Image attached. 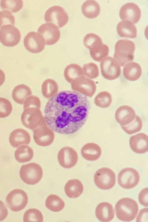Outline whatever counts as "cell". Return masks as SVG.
I'll list each match as a JSON object with an SVG mask.
<instances>
[{"instance_id": "1", "label": "cell", "mask_w": 148, "mask_h": 222, "mask_svg": "<svg viewBox=\"0 0 148 222\" xmlns=\"http://www.w3.org/2000/svg\"><path fill=\"white\" fill-rule=\"evenodd\" d=\"M90 108L86 95L74 90L61 91L48 101L44 108L45 118L53 131L72 134L84 125Z\"/></svg>"}, {"instance_id": "2", "label": "cell", "mask_w": 148, "mask_h": 222, "mask_svg": "<svg viewBox=\"0 0 148 222\" xmlns=\"http://www.w3.org/2000/svg\"><path fill=\"white\" fill-rule=\"evenodd\" d=\"M117 218L122 221H130L136 217L138 211L137 203L134 199L124 197L119 200L115 206Z\"/></svg>"}, {"instance_id": "3", "label": "cell", "mask_w": 148, "mask_h": 222, "mask_svg": "<svg viewBox=\"0 0 148 222\" xmlns=\"http://www.w3.org/2000/svg\"><path fill=\"white\" fill-rule=\"evenodd\" d=\"M84 45L89 49L93 59H100L104 57L109 51L108 47L103 44L101 37L93 33L87 34L83 38Z\"/></svg>"}, {"instance_id": "4", "label": "cell", "mask_w": 148, "mask_h": 222, "mask_svg": "<svg viewBox=\"0 0 148 222\" xmlns=\"http://www.w3.org/2000/svg\"><path fill=\"white\" fill-rule=\"evenodd\" d=\"M135 49V45L133 41L120 39L115 44L114 57L120 66H123L133 60Z\"/></svg>"}, {"instance_id": "5", "label": "cell", "mask_w": 148, "mask_h": 222, "mask_svg": "<svg viewBox=\"0 0 148 222\" xmlns=\"http://www.w3.org/2000/svg\"><path fill=\"white\" fill-rule=\"evenodd\" d=\"M40 109L35 106L24 108L21 115V120L24 126L33 130L38 127L47 125L45 118Z\"/></svg>"}, {"instance_id": "6", "label": "cell", "mask_w": 148, "mask_h": 222, "mask_svg": "<svg viewBox=\"0 0 148 222\" xmlns=\"http://www.w3.org/2000/svg\"><path fill=\"white\" fill-rule=\"evenodd\" d=\"M19 175L25 183L33 185L36 184L41 180L43 175V171L38 164L31 162L21 166Z\"/></svg>"}, {"instance_id": "7", "label": "cell", "mask_w": 148, "mask_h": 222, "mask_svg": "<svg viewBox=\"0 0 148 222\" xmlns=\"http://www.w3.org/2000/svg\"><path fill=\"white\" fill-rule=\"evenodd\" d=\"M28 197L23 190L16 189L7 195L5 202L7 206L12 211L18 212L23 209L27 205Z\"/></svg>"}, {"instance_id": "8", "label": "cell", "mask_w": 148, "mask_h": 222, "mask_svg": "<svg viewBox=\"0 0 148 222\" xmlns=\"http://www.w3.org/2000/svg\"><path fill=\"white\" fill-rule=\"evenodd\" d=\"M100 66L102 75L107 79H115L121 74L120 65L114 58L108 56L103 58L100 62Z\"/></svg>"}, {"instance_id": "9", "label": "cell", "mask_w": 148, "mask_h": 222, "mask_svg": "<svg viewBox=\"0 0 148 222\" xmlns=\"http://www.w3.org/2000/svg\"><path fill=\"white\" fill-rule=\"evenodd\" d=\"M94 181L96 186L99 188L104 190L109 189L115 184V175L110 169L101 168L95 172Z\"/></svg>"}, {"instance_id": "10", "label": "cell", "mask_w": 148, "mask_h": 222, "mask_svg": "<svg viewBox=\"0 0 148 222\" xmlns=\"http://www.w3.org/2000/svg\"><path fill=\"white\" fill-rule=\"evenodd\" d=\"M44 18L46 22L53 23L60 28L67 23L69 16L64 8L56 5L51 7L46 10Z\"/></svg>"}, {"instance_id": "11", "label": "cell", "mask_w": 148, "mask_h": 222, "mask_svg": "<svg viewBox=\"0 0 148 222\" xmlns=\"http://www.w3.org/2000/svg\"><path fill=\"white\" fill-rule=\"evenodd\" d=\"M140 176L135 169L127 167L122 169L119 173L117 180L119 184L126 189L132 188L138 184Z\"/></svg>"}, {"instance_id": "12", "label": "cell", "mask_w": 148, "mask_h": 222, "mask_svg": "<svg viewBox=\"0 0 148 222\" xmlns=\"http://www.w3.org/2000/svg\"><path fill=\"white\" fill-rule=\"evenodd\" d=\"M21 34L19 30L13 25H5L1 27L0 40L4 45L12 47L20 42Z\"/></svg>"}, {"instance_id": "13", "label": "cell", "mask_w": 148, "mask_h": 222, "mask_svg": "<svg viewBox=\"0 0 148 222\" xmlns=\"http://www.w3.org/2000/svg\"><path fill=\"white\" fill-rule=\"evenodd\" d=\"M71 85L73 90L90 97L94 95L96 90L94 82L83 75L73 80Z\"/></svg>"}, {"instance_id": "14", "label": "cell", "mask_w": 148, "mask_h": 222, "mask_svg": "<svg viewBox=\"0 0 148 222\" xmlns=\"http://www.w3.org/2000/svg\"><path fill=\"white\" fill-rule=\"evenodd\" d=\"M24 45L26 49L32 53H38L42 51L45 48V41L42 36L39 33L32 31L25 36Z\"/></svg>"}, {"instance_id": "15", "label": "cell", "mask_w": 148, "mask_h": 222, "mask_svg": "<svg viewBox=\"0 0 148 222\" xmlns=\"http://www.w3.org/2000/svg\"><path fill=\"white\" fill-rule=\"evenodd\" d=\"M58 159L59 164L62 167L69 169L77 164L78 156L74 149L70 147L65 146L62 148L59 151Z\"/></svg>"}, {"instance_id": "16", "label": "cell", "mask_w": 148, "mask_h": 222, "mask_svg": "<svg viewBox=\"0 0 148 222\" xmlns=\"http://www.w3.org/2000/svg\"><path fill=\"white\" fill-rule=\"evenodd\" d=\"M38 32L45 38V44L47 45H52L56 43L60 36L58 27L51 23L42 24L38 28Z\"/></svg>"}, {"instance_id": "17", "label": "cell", "mask_w": 148, "mask_h": 222, "mask_svg": "<svg viewBox=\"0 0 148 222\" xmlns=\"http://www.w3.org/2000/svg\"><path fill=\"white\" fill-rule=\"evenodd\" d=\"M33 138L35 143L42 147L47 146L53 142L55 135L52 130L47 125L41 126L33 130Z\"/></svg>"}, {"instance_id": "18", "label": "cell", "mask_w": 148, "mask_h": 222, "mask_svg": "<svg viewBox=\"0 0 148 222\" xmlns=\"http://www.w3.org/2000/svg\"><path fill=\"white\" fill-rule=\"evenodd\" d=\"M119 15L122 20H129L136 23L140 18L141 11L136 4L133 2H128L121 7L119 10Z\"/></svg>"}, {"instance_id": "19", "label": "cell", "mask_w": 148, "mask_h": 222, "mask_svg": "<svg viewBox=\"0 0 148 222\" xmlns=\"http://www.w3.org/2000/svg\"><path fill=\"white\" fill-rule=\"evenodd\" d=\"M136 115L134 110L127 105L119 107L115 114L116 121L121 126H126L130 124L135 119Z\"/></svg>"}, {"instance_id": "20", "label": "cell", "mask_w": 148, "mask_h": 222, "mask_svg": "<svg viewBox=\"0 0 148 222\" xmlns=\"http://www.w3.org/2000/svg\"><path fill=\"white\" fill-rule=\"evenodd\" d=\"M130 148L135 153L143 154L148 151V136L140 133L132 136L129 140Z\"/></svg>"}, {"instance_id": "21", "label": "cell", "mask_w": 148, "mask_h": 222, "mask_svg": "<svg viewBox=\"0 0 148 222\" xmlns=\"http://www.w3.org/2000/svg\"><path fill=\"white\" fill-rule=\"evenodd\" d=\"M9 140L11 145L16 148L22 145L29 144L31 137L27 131L22 128H17L11 133Z\"/></svg>"}, {"instance_id": "22", "label": "cell", "mask_w": 148, "mask_h": 222, "mask_svg": "<svg viewBox=\"0 0 148 222\" xmlns=\"http://www.w3.org/2000/svg\"><path fill=\"white\" fill-rule=\"evenodd\" d=\"M95 214L97 218L100 221H110L114 217V211L112 205L108 202H102L97 206Z\"/></svg>"}, {"instance_id": "23", "label": "cell", "mask_w": 148, "mask_h": 222, "mask_svg": "<svg viewBox=\"0 0 148 222\" xmlns=\"http://www.w3.org/2000/svg\"><path fill=\"white\" fill-rule=\"evenodd\" d=\"M102 153L100 147L97 144L89 143L85 144L82 147L81 153L82 157L85 160L90 161H94L98 160Z\"/></svg>"}, {"instance_id": "24", "label": "cell", "mask_w": 148, "mask_h": 222, "mask_svg": "<svg viewBox=\"0 0 148 222\" xmlns=\"http://www.w3.org/2000/svg\"><path fill=\"white\" fill-rule=\"evenodd\" d=\"M116 31L118 34L123 37L134 38L137 36L136 26L129 20H123L120 21L117 25Z\"/></svg>"}, {"instance_id": "25", "label": "cell", "mask_w": 148, "mask_h": 222, "mask_svg": "<svg viewBox=\"0 0 148 222\" xmlns=\"http://www.w3.org/2000/svg\"><path fill=\"white\" fill-rule=\"evenodd\" d=\"M142 73L141 66L136 62H130L125 65L123 70L124 77L127 80L131 81H134L138 80Z\"/></svg>"}, {"instance_id": "26", "label": "cell", "mask_w": 148, "mask_h": 222, "mask_svg": "<svg viewBox=\"0 0 148 222\" xmlns=\"http://www.w3.org/2000/svg\"><path fill=\"white\" fill-rule=\"evenodd\" d=\"M65 193L67 196L71 198H76L79 196L84 191V187L82 182L77 179L70 180L64 186Z\"/></svg>"}, {"instance_id": "27", "label": "cell", "mask_w": 148, "mask_h": 222, "mask_svg": "<svg viewBox=\"0 0 148 222\" xmlns=\"http://www.w3.org/2000/svg\"><path fill=\"white\" fill-rule=\"evenodd\" d=\"M32 94L30 88L27 85L22 84L14 88L12 92V97L16 102L23 104L26 98Z\"/></svg>"}, {"instance_id": "28", "label": "cell", "mask_w": 148, "mask_h": 222, "mask_svg": "<svg viewBox=\"0 0 148 222\" xmlns=\"http://www.w3.org/2000/svg\"><path fill=\"white\" fill-rule=\"evenodd\" d=\"M81 10L84 15L89 18L97 17L99 14L100 6L96 1L88 0L82 4Z\"/></svg>"}, {"instance_id": "29", "label": "cell", "mask_w": 148, "mask_h": 222, "mask_svg": "<svg viewBox=\"0 0 148 222\" xmlns=\"http://www.w3.org/2000/svg\"><path fill=\"white\" fill-rule=\"evenodd\" d=\"M34 152L32 148L27 145L18 147L14 153L15 158L18 162L23 163L30 161L33 158Z\"/></svg>"}, {"instance_id": "30", "label": "cell", "mask_w": 148, "mask_h": 222, "mask_svg": "<svg viewBox=\"0 0 148 222\" xmlns=\"http://www.w3.org/2000/svg\"><path fill=\"white\" fill-rule=\"evenodd\" d=\"M84 75L82 69L79 65L71 64L67 65L64 71V76L66 80L69 83L78 77Z\"/></svg>"}, {"instance_id": "31", "label": "cell", "mask_w": 148, "mask_h": 222, "mask_svg": "<svg viewBox=\"0 0 148 222\" xmlns=\"http://www.w3.org/2000/svg\"><path fill=\"white\" fill-rule=\"evenodd\" d=\"M46 207L51 211L59 212L62 210L65 206L63 201L58 196L51 194L47 197L45 202Z\"/></svg>"}, {"instance_id": "32", "label": "cell", "mask_w": 148, "mask_h": 222, "mask_svg": "<svg viewBox=\"0 0 148 222\" xmlns=\"http://www.w3.org/2000/svg\"><path fill=\"white\" fill-rule=\"evenodd\" d=\"M58 89L57 83L51 79H47L43 82L41 86L42 92L47 99L51 97L58 92Z\"/></svg>"}, {"instance_id": "33", "label": "cell", "mask_w": 148, "mask_h": 222, "mask_svg": "<svg viewBox=\"0 0 148 222\" xmlns=\"http://www.w3.org/2000/svg\"><path fill=\"white\" fill-rule=\"evenodd\" d=\"M112 101V98L111 94L106 91H102L99 93L94 99L95 105L102 108L109 107Z\"/></svg>"}, {"instance_id": "34", "label": "cell", "mask_w": 148, "mask_h": 222, "mask_svg": "<svg viewBox=\"0 0 148 222\" xmlns=\"http://www.w3.org/2000/svg\"><path fill=\"white\" fill-rule=\"evenodd\" d=\"M2 9L9 10L11 12H18L22 8L23 5L22 0H3L1 1Z\"/></svg>"}, {"instance_id": "35", "label": "cell", "mask_w": 148, "mask_h": 222, "mask_svg": "<svg viewBox=\"0 0 148 222\" xmlns=\"http://www.w3.org/2000/svg\"><path fill=\"white\" fill-rule=\"evenodd\" d=\"M127 134L131 135L140 131L143 127V122L140 117L136 115L135 119L130 124L126 126H121Z\"/></svg>"}, {"instance_id": "36", "label": "cell", "mask_w": 148, "mask_h": 222, "mask_svg": "<svg viewBox=\"0 0 148 222\" xmlns=\"http://www.w3.org/2000/svg\"><path fill=\"white\" fill-rule=\"evenodd\" d=\"M43 217L41 212L35 208H31L27 210L24 213L23 221H36L42 222Z\"/></svg>"}, {"instance_id": "37", "label": "cell", "mask_w": 148, "mask_h": 222, "mask_svg": "<svg viewBox=\"0 0 148 222\" xmlns=\"http://www.w3.org/2000/svg\"><path fill=\"white\" fill-rule=\"evenodd\" d=\"M83 72L84 75L91 79L97 78L99 74L97 65L93 62L84 64L83 67Z\"/></svg>"}, {"instance_id": "38", "label": "cell", "mask_w": 148, "mask_h": 222, "mask_svg": "<svg viewBox=\"0 0 148 222\" xmlns=\"http://www.w3.org/2000/svg\"><path fill=\"white\" fill-rule=\"evenodd\" d=\"M12 110L11 102L7 99L3 98H0V117L4 118L8 116Z\"/></svg>"}, {"instance_id": "39", "label": "cell", "mask_w": 148, "mask_h": 222, "mask_svg": "<svg viewBox=\"0 0 148 222\" xmlns=\"http://www.w3.org/2000/svg\"><path fill=\"white\" fill-rule=\"evenodd\" d=\"M0 27L5 25H14L15 18L10 12L6 10H2L0 12Z\"/></svg>"}, {"instance_id": "40", "label": "cell", "mask_w": 148, "mask_h": 222, "mask_svg": "<svg viewBox=\"0 0 148 222\" xmlns=\"http://www.w3.org/2000/svg\"><path fill=\"white\" fill-rule=\"evenodd\" d=\"M41 103L39 98L37 96L31 95L29 96L25 101L23 108L35 106L40 108Z\"/></svg>"}, {"instance_id": "41", "label": "cell", "mask_w": 148, "mask_h": 222, "mask_svg": "<svg viewBox=\"0 0 148 222\" xmlns=\"http://www.w3.org/2000/svg\"><path fill=\"white\" fill-rule=\"evenodd\" d=\"M138 200L142 205L148 207V187L143 189L139 193Z\"/></svg>"}, {"instance_id": "42", "label": "cell", "mask_w": 148, "mask_h": 222, "mask_svg": "<svg viewBox=\"0 0 148 222\" xmlns=\"http://www.w3.org/2000/svg\"><path fill=\"white\" fill-rule=\"evenodd\" d=\"M136 222H148V208L140 210L136 219Z\"/></svg>"}, {"instance_id": "43", "label": "cell", "mask_w": 148, "mask_h": 222, "mask_svg": "<svg viewBox=\"0 0 148 222\" xmlns=\"http://www.w3.org/2000/svg\"><path fill=\"white\" fill-rule=\"evenodd\" d=\"M144 34L145 37L148 40V25L147 26L145 29Z\"/></svg>"}, {"instance_id": "44", "label": "cell", "mask_w": 148, "mask_h": 222, "mask_svg": "<svg viewBox=\"0 0 148 222\" xmlns=\"http://www.w3.org/2000/svg\"></svg>"}]
</instances>
